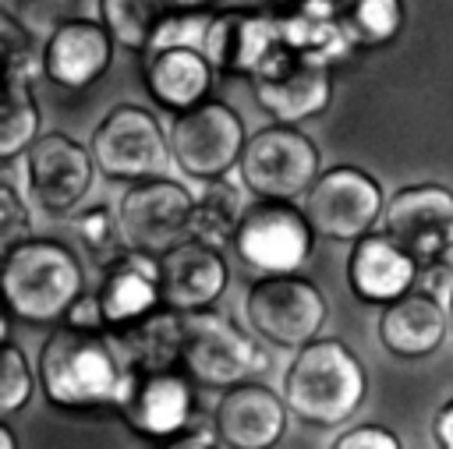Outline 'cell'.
<instances>
[{"instance_id":"cell-18","label":"cell","mask_w":453,"mask_h":449,"mask_svg":"<svg viewBox=\"0 0 453 449\" xmlns=\"http://www.w3.org/2000/svg\"><path fill=\"white\" fill-rule=\"evenodd\" d=\"M230 283L226 258L216 244L202 237H188L159 255V286L163 304L177 311H202L212 308Z\"/></svg>"},{"instance_id":"cell-37","label":"cell","mask_w":453,"mask_h":449,"mask_svg":"<svg viewBox=\"0 0 453 449\" xmlns=\"http://www.w3.org/2000/svg\"><path fill=\"white\" fill-rule=\"evenodd\" d=\"M170 445H184V449H198V445H202V449H209V445H223V438H219L216 424H212V428H205V424H195V421H191V424H188V428H184Z\"/></svg>"},{"instance_id":"cell-42","label":"cell","mask_w":453,"mask_h":449,"mask_svg":"<svg viewBox=\"0 0 453 449\" xmlns=\"http://www.w3.org/2000/svg\"><path fill=\"white\" fill-rule=\"evenodd\" d=\"M0 445H4V449H11V445H14V435H11V428H7V424L0 428Z\"/></svg>"},{"instance_id":"cell-2","label":"cell","mask_w":453,"mask_h":449,"mask_svg":"<svg viewBox=\"0 0 453 449\" xmlns=\"http://www.w3.org/2000/svg\"><path fill=\"white\" fill-rule=\"evenodd\" d=\"M4 304L11 315L32 325H53L67 318L71 304L85 293V269L78 255L57 237H21L4 247L0 258Z\"/></svg>"},{"instance_id":"cell-38","label":"cell","mask_w":453,"mask_h":449,"mask_svg":"<svg viewBox=\"0 0 453 449\" xmlns=\"http://www.w3.org/2000/svg\"><path fill=\"white\" fill-rule=\"evenodd\" d=\"M432 435L442 449H453V400L442 403V410L435 414V424H432Z\"/></svg>"},{"instance_id":"cell-7","label":"cell","mask_w":453,"mask_h":449,"mask_svg":"<svg viewBox=\"0 0 453 449\" xmlns=\"http://www.w3.org/2000/svg\"><path fill=\"white\" fill-rule=\"evenodd\" d=\"M315 237L319 233L304 209H297L290 198H258L251 209H244L234 251L258 276L297 272L311 258Z\"/></svg>"},{"instance_id":"cell-8","label":"cell","mask_w":453,"mask_h":449,"mask_svg":"<svg viewBox=\"0 0 453 449\" xmlns=\"http://www.w3.org/2000/svg\"><path fill=\"white\" fill-rule=\"evenodd\" d=\"M248 145V131L241 113L230 103L202 99L170 120V148L180 173L195 180L226 177L230 166L241 163V152Z\"/></svg>"},{"instance_id":"cell-35","label":"cell","mask_w":453,"mask_h":449,"mask_svg":"<svg viewBox=\"0 0 453 449\" xmlns=\"http://www.w3.org/2000/svg\"><path fill=\"white\" fill-rule=\"evenodd\" d=\"M400 449V438L389 431V428H379V424H361V428H350V431H343L336 442H333V449Z\"/></svg>"},{"instance_id":"cell-28","label":"cell","mask_w":453,"mask_h":449,"mask_svg":"<svg viewBox=\"0 0 453 449\" xmlns=\"http://www.w3.org/2000/svg\"><path fill=\"white\" fill-rule=\"evenodd\" d=\"M39 134V106L32 99V81L7 78V99L0 117V159L11 163L21 156Z\"/></svg>"},{"instance_id":"cell-11","label":"cell","mask_w":453,"mask_h":449,"mask_svg":"<svg viewBox=\"0 0 453 449\" xmlns=\"http://www.w3.org/2000/svg\"><path fill=\"white\" fill-rule=\"evenodd\" d=\"M117 219L127 247L163 255L191 237L195 194L170 177L131 180V187L117 205Z\"/></svg>"},{"instance_id":"cell-20","label":"cell","mask_w":453,"mask_h":449,"mask_svg":"<svg viewBox=\"0 0 453 449\" xmlns=\"http://www.w3.org/2000/svg\"><path fill=\"white\" fill-rule=\"evenodd\" d=\"M418 272V258L389 230H368L354 240L347 258V283L365 304H389L403 297L414 286Z\"/></svg>"},{"instance_id":"cell-3","label":"cell","mask_w":453,"mask_h":449,"mask_svg":"<svg viewBox=\"0 0 453 449\" xmlns=\"http://www.w3.org/2000/svg\"><path fill=\"white\" fill-rule=\"evenodd\" d=\"M365 392L368 375L343 339H308L297 346L283 378L287 407L319 428H336L347 421L365 403Z\"/></svg>"},{"instance_id":"cell-1","label":"cell","mask_w":453,"mask_h":449,"mask_svg":"<svg viewBox=\"0 0 453 449\" xmlns=\"http://www.w3.org/2000/svg\"><path fill=\"white\" fill-rule=\"evenodd\" d=\"M39 385L53 407L120 414L134 371H127L106 329L60 325L39 350Z\"/></svg>"},{"instance_id":"cell-32","label":"cell","mask_w":453,"mask_h":449,"mask_svg":"<svg viewBox=\"0 0 453 449\" xmlns=\"http://www.w3.org/2000/svg\"><path fill=\"white\" fill-rule=\"evenodd\" d=\"M0 25H4V49H7V78L32 81L35 53H32V42H28V25H21L11 11L0 14Z\"/></svg>"},{"instance_id":"cell-41","label":"cell","mask_w":453,"mask_h":449,"mask_svg":"<svg viewBox=\"0 0 453 449\" xmlns=\"http://www.w3.org/2000/svg\"><path fill=\"white\" fill-rule=\"evenodd\" d=\"M177 7H212V11H219V7H230V0H177Z\"/></svg>"},{"instance_id":"cell-4","label":"cell","mask_w":453,"mask_h":449,"mask_svg":"<svg viewBox=\"0 0 453 449\" xmlns=\"http://www.w3.org/2000/svg\"><path fill=\"white\" fill-rule=\"evenodd\" d=\"M265 350L226 315H216L212 308L184 311L180 371H188L191 382L205 389H230L265 371Z\"/></svg>"},{"instance_id":"cell-17","label":"cell","mask_w":453,"mask_h":449,"mask_svg":"<svg viewBox=\"0 0 453 449\" xmlns=\"http://www.w3.org/2000/svg\"><path fill=\"white\" fill-rule=\"evenodd\" d=\"M113 42L117 39L103 21L67 18L57 28H50V39L42 46V71L53 85L67 92H81L106 74Z\"/></svg>"},{"instance_id":"cell-22","label":"cell","mask_w":453,"mask_h":449,"mask_svg":"<svg viewBox=\"0 0 453 449\" xmlns=\"http://www.w3.org/2000/svg\"><path fill=\"white\" fill-rule=\"evenodd\" d=\"M99 304L110 325H127L152 308L163 304L159 286V255L127 247L113 265H106V276L99 283Z\"/></svg>"},{"instance_id":"cell-21","label":"cell","mask_w":453,"mask_h":449,"mask_svg":"<svg viewBox=\"0 0 453 449\" xmlns=\"http://www.w3.org/2000/svg\"><path fill=\"white\" fill-rule=\"evenodd\" d=\"M106 336L117 346L127 371H134V375L180 368L184 311H177L170 304H159V308H152L149 315H142L127 325H110Z\"/></svg>"},{"instance_id":"cell-23","label":"cell","mask_w":453,"mask_h":449,"mask_svg":"<svg viewBox=\"0 0 453 449\" xmlns=\"http://www.w3.org/2000/svg\"><path fill=\"white\" fill-rule=\"evenodd\" d=\"M212 74H216L212 60L205 57V49H195V46H170L142 57L145 92L170 113H180L202 103L212 88Z\"/></svg>"},{"instance_id":"cell-19","label":"cell","mask_w":453,"mask_h":449,"mask_svg":"<svg viewBox=\"0 0 453 449\" xmlns=\"http://www.w3.org/2000/svg\"><path fill=\"white\" fill-rule=\"evenodd\" d=\"M287 400H280L269 385L248 378L223 389L216 403V431L230 449H269L287 431Z\"/></svg>"},{"instance_id":"cell-34","label":"cell","mask_w":453,"mask_h":449,"mask_svg":"<svg viewBox=\"0 0 453 449\" xmlns=\"http://www.w3.org/2000/svg\"><path fill=\"white\" fill-rule=\"evenodd\" d=\"M78 0H18V11L25 14V25H42V28H57L60 21H67L74 14Z\"/></svg>"},{"instance_id":"cell-26","label":"cell","mask_w":453,"mask_h":449,"mask_svg":"<svg viewBox=\"0 0 453 449\" xmlns=\"http://www.w3.org/2000/svg\"><path fill=\"white\" fill-rule=\"evenodd\" d=\"M177 7V0H99V21L124 46L142 53L156 25Z\"/></svg>"},{"instance_id":"cell-15","label":"cell","mask_w":453,"mask_h":449,"mask_svg":"<svg viewBox=\"0 0 453 449\" xmlns=\"http://www.w3.org/2000/svg\"><path fill=\"white\" fill-rule=\"evenodd\" d=\"M449 226H453V191L442 184L400 187L382 212V230H389L418 258L421 269H435Z\"/></svg>"},{"instance_id":"cell-10","label":"cell","mask_w":453,"mask_h":449,"mask_svg":"<svg viewBox=\"0 0 453 449\" xmlns=\"http://www.w3.org/2000/svg\"><path fill=\"white\" fill-rule=\"evenodd\" d=\"M244 311L262 339L276 346H304L326 325L329 304L311 279L297 272H276V276H258L248 286Z\"/></svg>"},{"instance_id":"cell-13","label":"cell","mask_w":453,"mask_h":449,"mask_svg":"<svg viewBox=\"0 0 453 449\" xmlns=\"http://www.w3.org/2000/svg\"><path fill=\"white\" fill-rule=\"evenodd\" d=\"M96 173L92 148L78 145L74 138L50 131L39 134L25 148V180L32 202L50 216H67L88 194Z\"/></svg>"},{"instance_id":"cell-12","label":"cell","mask_w":453,"mask_h":449,"mask_svg":"<svg viewBox=\"0 0 453 449\" xmlns=\"http://www.w3.org/2000/svg\"><path fill=\"white\" fill-rule=\"evenodd\" d=\"M304 216L322 240H357L382 216V187L357 166H333L304 194Z\"/></svg>"},{"instance_id":"cell-5","label":"cell","mask_w":453,"mask_h":449,"mask_svg":"<svg viewBox=\"0 0 453 449\" xmlns=\"http://www.w3.org/2000/svg\"><path fill=\"white\" fill-rule=\"evenodd\" d=\"M258 106L283 124H301L329 110L333 99V60L322 53L280 42L251 74Z\"/></svg>"},{"instance_id":"cell-27","label":"cell","mask_w":453,"mask_h":449,"mask_svg":"<svg viewBox=\"0 0 453 449\" xmlns=\"http://www.w3.org/2000/svg\"><path fill=\"white\" fill-rule=\"evenodd\" d=\"M340 21L357 49H375L403 28V0H347Z\"/></svg>"},{"instance_id":"cell-33","label":"cell","mask_w":453,"mask_h":449,"mask_svg":"<svg viewBox=\"0 0 453 449\" xmlns=\"http://www.w3.org/2000/svg\"><path fill=\"white\" fill-rule=\"evenodd\" d=\"M28 230H32L28 209L21 205L14 184L4 180V184H0V240H4V247L14 244V240H21V237H28Z\"/></svg>"},{"instance_id":"cell-44","label":"cell","mask_w":453,"mask_h":449,"mask_svg":"<svg viewBox=\"0 0 453 449\" xmlns=\"http://www.w3.org/2000/svg\"><path fill=\"white\" fill-rule=\"evenodd\" d=\"M446 311H449V329H453V290H449V308Z\"/></svg>"},{"instance_id":"cell-25","label":"cell","mask_w":453,"mask_h":449,"mask_svg":"<svg viewBox=\"0 0 453 449\" xmlns=\"http://www.w3.org/2000/svg\"><path fill=\"white\" fill-rule=\"evenodd\" d=\"M244 219V205L237 187L226 177H209L202 180V191L195 198V219H191V237H202L216 247L234 244L237 226Z\"/></svg>"},{"instance_id":"cell-24","label":"cell","mask_w":453,"mask_h":449,"mask_svg":"<svg viewBox=\"0 0 453 449\" xmlns=\"http://www.w3.org/2000/svg\"><path fill=\"white\" fill-rule=\"evenodd\" d=\"M449 329V311L428 290H407L403 297L389 301L379 318V339L396 357H425L439 350Z\"/></svg>"},{"instance_id":"cell-39","label":"cell","mask_w":453,"mask_h":449,"mask_svg":"<svg viewBox=\"0 0 453 449\" xmlns=\"http://www.w3.org/2000/svg\"><path fill=\"white\" fill-rule=\"evenodd\" d=\"M294 7L304 11V14H315V18H340L347 0H297Z\"/></svg>"},{"instance_id":"cell-36","label":"cell","mask_w":453,"mask_h":449,"mask_svg":"<svg viewBox=\"0 0 453 449\" xmlns=\"http://www.w3.org/2000/svg\"><path fill=\"white\" fill-rule=\"evenodd\" d=\"M64 322H67V325H81V329H106V315H103L99 293H81V297L71 304V311H67Z\"/></svg>"},{"instance_id":"cell-6","label":"cell","mask_w":453,"mask_h":449,"mask_svg":"<svg viewBox=\"0 0 453 449\" xmlns=\"http://www.w3.org/2000/svg\"><path fill=\"white\" fill-rule=\"evenodd\" d=\"M92 156L103 177L110 180H145V177H170L173 148L163 134L156 113L145 106L124 103L113 106L99 127L92 131Z\"/></svg>"},{"instance_id":"cell-31","label":"cell","mask_w":453,"mask_h":449,"mask_svg":"<svg viewBox=\"0 0 453 449\" xmlns=\"http://www.w3.org/2000/svg\"><path fill=\"white\" fill-rule=\"evenodd\" d=\"M32 368L25 361V354L11 343V336H4V371H0V410L4 414H14L28 403L32 396Z\"/></svg>"},{"instance_id":"cell-40","label":"cell","mask_w":453,"mask_h":449,"mask_svg":"<svg viewBox=\"0 0 453 449\" xmlns=\"http://www.w3.org/2000/svg\"><path fill=\"white\" fill-rule=\"evenodd\" d=\"M435 269H446V272H453V226H449V233H446V240H442V247H439Z\"/></svg>"},{"instance_id":"cell-14","label":"cell","mask_w":453,"mask_h":449,"mask_svg":"<svg viewBox=\"0 0 453 449\" xmlns=\"http://www.w3.org/2000/svg\"><path fill=\"white\" fill-rule=\"evenodd\" d=\"M124 424L159 445H170L195 421V382L180 368L134 375V385L120 407Z\"/></svg>"},{"instance_id":"cell-29","label":"cell","mask_w":453,"mask_h":449,"mask_svg":"<svg viewBox=\"0 0 453 449\" xmlns=\"http://www.w3.org/2000/svg\"><path fill=\"white\" fill-rule=\"evenodd\" d=\"M216 11L212 7H173L152 32L149 46L142 49V57L149 53H159V49H170V46H195V49H205V35H209V25H212Z\"/></svg>"},{"instance_id":"cell-30","label":"cell","mask_w":453,"mask_h":449,"mask_svg":"<svg viewBox=\"0 0 453 449\" xmlns=\"http://www.w3.org/2000/svg\"><path fill=\"white\" fill-rule=\"evenodd\" d=\"M74 230H78L85 251L92 255V262H96L99 269L113 265V262L127 251V240H124V233H120V219H113V212H110L106 205H92V209L78 212Z\"/></svg>"},{"instance_id":"cell-9","label":"cell","mask_w":453,"mask_h":449,"mask_svg":"<svg viewBox=\"0 0 453 449\" xmlns=\"http://www.w3.org/2000/svg\"><path fill=\"white\" fill-rule=\"evenodd\" d=\"M241 180L255 198H301L319 180V148L294 124L276 120L248 138L241 152Z\"/></svg>"},{"instance_id":"cell-43","label":"cell","mask_w":453,"mask_h":449,"mask_svg":"<svg viewBox=\"0 0 453 449\" xmlns=\"http://www.w3.org/2000/svg\"><path fill=\"white\" fill-rule=\"evenodd\" d=\"M265 4H269V7H276V11H287V7H294L297 0H265Z\"/></svg>"},{"instance_id":"cell-16","label":"cell","mask_w":453,"mask_h":449,"mask_svg":"<svg viewBox=\"0 0 453 449\" xmlns=\"http://www.w3.org/2000/svg\"><path fill=\"white\" fill-rule=\"evenodd\" d=\"M280 42V14L262 7H219L205 35V57L219 74L251 78Z\"/></svg>"}]
</instances>
